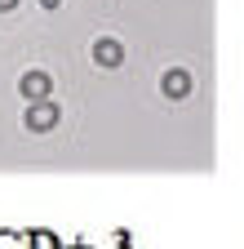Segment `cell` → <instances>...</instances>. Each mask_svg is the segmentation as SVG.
I'll return each instance as SVG.
<instances>
[{"label": "cell", "instance_id": "cell-1", "mask_svg": "<svg viewBox=\"0 0 244 249\" xmlns=\"http://www.w3.org/2000/svg\"><path fill=\"white\" fill-rule=\"evenodd\" d=\"M58 124V107L45 98V103H36V107H27V129H53Z\"/></svg>", "mask_w": 244, "mask_h": 249}, {"label": "cell", "instance_id": "cell-2", "mask_svg": "<svg viewBox=\"0 0 244 249\" xmlns=\"http://www.w3.org/2000/svg\"><path fill=\"white\" fill-rule=\"evenodd\" d=\"M18 89L27 93V98H36V103H45V98H49V76H45V71H27V76L18 80Z\"/></svg>", "mask_w": 244, "mask_h": 249}, {"label": "cell", "instance_id": "cell-3", "mask_svg": "<svg viewBox=\"0 0 244 249\" xmlns=\"http://www.w3.org/2000/svg\"><path fill=\"white\" fill-rule=\"evenodd\" d=\"M94 58H98V67H120V58H125V49H120V40L102 36V40L94 45Z\"/></svg>", "mask_w": 244, "mask_h": 249}, {"label": "cell", "instance_id": "cell-4", "mask_svg": "<svg viewBox=\"0 0 244 249\" xmlns=\"http://www.w3.org/2000/svg\"><path fill=\"white\" fill-rule=\"evenodd\" d=\"M160 89L169 93V98H187V93H191V76H187V71H164Z\"/></svg>", "mask_w": 244, "mask_h": 249}, {"label": "cell", "instance_id": "cell-5", "mask_svg": "<svg viewBox=\"0 0 244 249\" xmlns=\"http://www.w3.org/2000/svg\"><path fill=\"white\" fill-rule=\"evenodd\" d=\"M40 5H45V9H53V5H63V0H40Z\"/></svg>", "mask_w": 244, "mask_h": 249}, {"label": "cell", "instance_id": "cell-6", "mask_svg": "<svg viewBox=\"0 0 244 249\" xmlns=\"http://www.w3.org/2000/svg\"><path fill=\"white\" fill-rule=\"evenodd\" d=\"M14 5H18V0H0V9H14Z\"/></svg>", "mask_w": 244, "mask_h": 249}]
</instances>
